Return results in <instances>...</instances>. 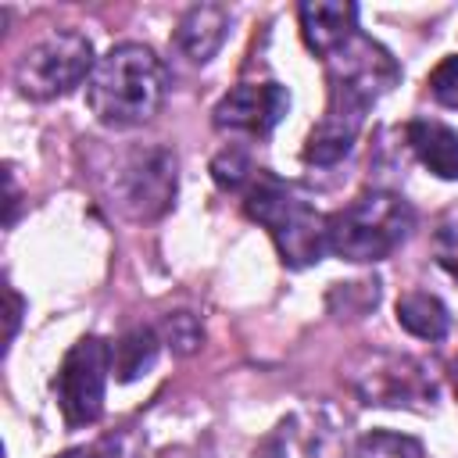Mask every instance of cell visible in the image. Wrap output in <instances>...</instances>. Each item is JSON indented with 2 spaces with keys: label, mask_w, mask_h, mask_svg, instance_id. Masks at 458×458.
<instances>
[{
  "label": "cell",
  "mask_w": 458,
  "mask_h": 458,
  "mask_svg": "<svg viewBox=\"0 0 458 458\" xmlns=\"http://www.w3.org/2000/svg\"><path fill=\"white\" fill-rule=\"evenodd\" d=\"M168 97V72L161 57L143 43H118L86 82V104L107 129H132L150 122Z\"/></svg>",
  "instance_id": "obj_1"
},
{
  "label": "cell",
  "mask_w": 458,
  "mask_h": 458,
  "mask_svg": "<svg viewBox=\"0 0 458 458\" xmlns=\"http://www.w3.org/2000/svg\"><path fill=\"white\" fill-rule=\"evenodd\" d=\"M243 211L250 222H258L276 250L279 261L286 268H308L315 261H322L326 254V215L290 182L268 175L258 168L254 182L247 186L243 197Z\"/></svg>",
  "instance_id": "obj_2"
},
{
  "label": "cell",
  "mask_w": 458,
  "mask_h": 458,
  "mask_svg": "<svg viewBox=\"0 0 458 458\" xmlns=\"http://www.w3.org/2000/svg\"><path fill=\"white\" fill-rule=\"evenodd\" d=\"M411 229L415 211L401 193L369 190L347 208L326 215V250L354 265L383 261L408 240Z\"/></svg>",
  "instance_id": "obj_3"
},
{
  "label": "cell",
  "mask_w": 458,
  "mask_h": 458,
  "mask_svg": "<svg viewBox=\"0 0 458 458\" xmlns=\"http://www.w3.org/2000/svg\"><path fill=\"white\" fill-rule=\"evenodd\" d=\"M344 379L361 397V404H372V408L429 411L440 394L437 376L422 358L404 351H386V347L358 351L344 365Z\"/></svg>",
  "instance_id": "obj_4"
},
{
  "label": "cell",
  "mask_w": 458,
  "mask_h": 458,
  "mask_svg": "<svg viewBox=\"0 0 458 458\" xmlns=\"http://www.w3.org/2000/svg\"><path fill=\"white\" fill-rule=\"evenodd\" d=\"M179 190V161L161 143L129 147L111 172L107 193L111 204L132 222H154L175 204Z\"/></svg>",
  "instance_id": "obj_5"
},
{
  "label": "cell",
  "mask_w": 458,
  "mask_h": 458,
  "mask_svg": "<svg viewBox=\"0 0 458 458\" xmlns=\"http://www.w3.org/2000/svg\"><path fill=\"white\" fill-rule=\"evenodd\" d=\"M93 68V43L79 29H54L14 61V86L29 100H54L89 82Z\"/></svg>",
  "instance_id": "obj_6"
},
{
  "label": "cell",
  "mask_w": 458,
  "mask_h": 458,
  "mask_svg": "<svg viewBox=\"0 0 458 458\" xmlns=\"http://www.w3.org/2000/svg\"><path fill=\"white\" fill-rule=\"evenodd\" d=\"M111 376V344L100 336H82L61 358L54 376V394L64 422L72 429L93 426L104 415V394Z\"/></svg>",
  "instance_id": "obj_7"
},
{
  "label": "cell",
  "mask_w": 458,
  "mask_h": 458,
  "mask_svg": "<svg viewBox=\"0 0 458 458\" xmlns=\"http://www.w3.org/2000/svg\"><path fill=\"white\" fill-rule=\"evenodd\" d=\"M322 64H326V82L333 93H347L369 107L383 93H390L401 79V64L394 61V54L379 39L365 36L361 29H354L336 50H329Z\"/></svg>",
  "instance_id": "obj_8"
},
{
  "label": "cell",
  "mask_w": 458,
  "mask_h": 458,
  "mask_svg": "<svg viewBox=\"0 0 458 458\" xmlns=\"http://www.w3.org/2000/svg\"><path fill=\"white\" fill-rule=\"evenodd\" d=\"M347 429L329 404H308L279 419L250 458H344Z\"/></svg>",
  "instance_id": "obj_9"
},
{
  "label": "cell",
  "mask_w": 458,
  "mask_h": 458,
  "mask_svg": "<svg viewBox=\"0 0 458 458\" xmlns=\"http://www.w3.org/2000/svg\"><path fill=\"white\" fill-rule=\"evenodd\" d=\"M290 111V89L283 82H240L233 86L211 111L215 129L268 136Z\"/></svg>",
  "instance_id": "obj_10"
},
{
  "label": "cell",
  "mask_w": 458,
  "mask_h": 458,
  "mask_svg": "<svg viewBox=\"0 0 458 458\" xmlns=\"http://www.w3.org/2000/svg\"><path fill=\"white\" fill-rule=\"evenodd\" d=\"M365 111H369V104H361V100H354V97H347V93H333V89H329L326 114L311 125L301 157H304L308 165H318V168L344 161V157L351 154L358 132H361Z\"/></svg>",
  "instance_id": "obj_11"
},
{
  "label": "cell",
  "mask_w": 458,
  "mask_h": 458,
  "mask_svg": "<svg viewBox=\"0 0 458 458\" xmlns=\"http://www.w3.org/2000/svg\"><path fill=\"white\" fill-rule=\"evenodd\" d=\"M301 36L315 57H326L336 50L354 29H358V4L347 0H304L297 7Z\"/></svg>",
  "instance_id": "obj_12"
},
{
  "label": "cell",
  "mask_w": 458,
  "mask_h": 458,
  "mask_svg": "<svg viewBox=\"0 0 458 458\" xmlns=\"http://www.w3.org/2000/svg\"><path fill=\"white\" fill-rule=\"evenodd\" d=\"M229 36V11L222 4H193L175 25V47L193 61L208 64Z\"/></svg>",
  "instance_id": "obj_13"
},
{
  "label": "cell",
  "mask_w": 458,
  "mask_h": 458,
  "mask_svg": "<svg viewBox=\"0 0 458 458\" xmlns=\"http://www.w3.org/2000/svg\"><path fill=\"white\" fill-rule=\"evenodd\" d=\"M408 150L437 179H458V132L437 118H411L404 125Z\"/></svg>",
  "instance_id": "obj_14"
},
{
  "label": "cell",
  "mask_w": 458,
  "mask_h": 458,
  "mask_svg": "<svg viewBox=\"0 0 458 458\" xmlns=\"http://www.w3.org/2000/svg\"><path fill=\"white\" fill-rule=\"evenodd\" d=\"M161 351V333L154 326H132L111 344V372L118 383H132L147 376L157 361Z\"/></svg>",
  "instance_id": "obj_15"
},
{
  "label": "cell",
  "mask_w": 458,
  "mask_h": 458,
  "mask_svg": "<svg viewBox=\"0 0 458 458\" xmlns=\"http://www.w3.org/2000/svg\"><path fill=\"white\" fill-rule=\"evenodd\" d=\"M397 326L419 340H444L451 329V315L447 304L437 293L426 290H408L397 301Z\"/></svg>",
  "instance_id": "obj_16"
},
{
  "label": "cell",
  "mask_w": 458,
  "mask_h": 458,
  "mask_svg": "<svg viewBox=\"0 0 458 458\" xmlns=\"http://www.w3.org/2000/svg\"><path fill=\"white\" fill-rule=\"evenodd\" d=\"M351 458H426V454H422V444L408 433L372 429L354 444Z\"/></svg>",
  "instance_id": "obj_17"
},
{
  "label": "cell",
  "mask_w": 458,
  "mask_h": 458,
  "mask_svg": "<svg viewBox=\"0 0 458 458\" xmlns=\"http://www.w3.org/2000/svg\"><path fill=\"white\" fill-rule=\"evenodd\" d=\"M140 454H143V440L132 429H114V433H104L89 444L64 451L61 458H140Z\"/></svg>",
  "instance_id": "obj_18"
},
{
  "label": "cell",
  "mask_w": 458,
  "mask_h": 458,
  "mask_svg": "<svg viewBox=\"0 0 458 458\" xmlns=\"http://www.w3.org/2000/svg\"><path fill=\"white\" fill-rule=\"evenodd\" d=\"M254 175H258V168L243 147H225L211 157V179L222 190H240V186L254 182Z\"/></svg>",
  "instance_id": "obj_19"
},
{
  "label": "cell",
  "mask_w": 458,
  "mask_h": 458,
  "mask_svg": "<svg viewBox=\"0 0 458 458\" xmlns=\"http://www.w3.org/2000/svg\"><path fill=\"white\" fill-rule=\"evenodd\" d=\"M157 333H161V344H168L175 354H193L204 340V329H200L197 315H190V311H168L161 318Z\"/></svg>",
  "instance_id": "obj_20"
},
{
  "label": "cell",
  "mask_w": 458,
  "mask_h": 458,
  "mask_svg": "<svg viewBox=\"0 0 458 458\" xmlns=\"http://www.w3.org/2000/svg\"><path fill=\"white\" fill-rule=\"evenodd\" d=\"M429 93H433L444 107L458 111V54L444 57V61L433 68V75H429Z\"/></svg>",
  "instance_id": "obj_21"
},
{
  "label": "cell",
  "mask_w": 458,
  "mask_h": 458,
  "mask_svg": "<svg viewBox=\"0 0 458 458\" xmlns=\"http://www.w3.org/2000/svg\"><path fill=\"white\" fill-rule=\"evenodd\" d=\"M433 254H437V265L458 283V218L444 222L433 233Z\"/></svg>",
  "instance_id": "obj_22"
},
{
  "label": "cell",
  "mask_w": 458,
  "mask_h": 458,
  "mask_svg": "<svg viewBox=\"0 0 458 458\" xmlns=\"http://www.w3.org/2000/svg\"><path fill=\"white\" fill-rule=\"evenodd\" d=\"M4 182H7V225H11L14 215H18V182H14V168L11 165L4 168Z\"/></svg>",
  "instance_id": "obj_23"
},
{
  "label": "cell",
  "mask_w": 458,
  "mask_h": 458,
  "mask_svg": "<svg viewBox=\"0 0 458 458\" xmlns=\"http://www.w3.org/2000/svg\"><path fill=\"white\" fill-rule=\"evenodd\" d=\"M7 301H11V315H7V340H14V333H18V318H21L25 301H21V297H18V290H11V286H7Z\"/></svg>",
  "instance_id": "obj_24"
},
{
  "label": "cell",
  "mask_w": 458,
  "mask_h": 458,
  "mask_svg": "<svg viewBox=\"0 0 458 458\" xmlns=\"http://www.w3.org/2000/svg\"><path fill=\"white\" fill-rule=\"evenodd\" d=\"M451 383H454V394H458V361H454V369H451Z\"/></svg>",
  "instance_id": "obj_25"
},
{
  "label": "cell",
  "mask_w": 458,
  "mask_h": 458,
  "mask_svg": "<svg viewBox=\"0 0 458 458\" xmlns=\"http://www.w3.org/2000/svg\"><path fill=\"white\" fill-rule=\"evenodd\" d=\"M165 458H182V451H168V454H165Z\"/></svg>",
  "instance_id": "obj_26"
}]
</instances>
